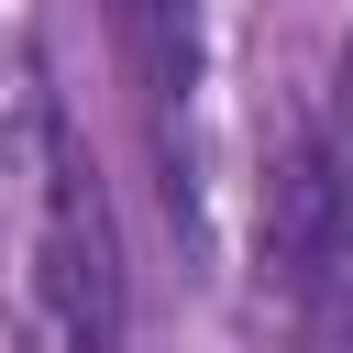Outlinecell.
<instances>
[{
  "mask_svg": "<svg viewBox=\"0 0 353 353\" xmlns=\"http://www.w3.org/2000/svg\"><path fill=\"white\" fill-rule=\"evenodd\" d=\"M22 254H33V298L66 331V353H121L132 331V276H121V221L99 199V165L77 154V132H55L33 210H22Z\"/></svg>",
  "mask_w": 353,
  "mask_h": 353,
  "instance_id": "obj_1",
  "label": "cell"
},
{
  "mask_svg": "<svg viewBox=\"0 0 353 353\" xmlns=\"http://www.w3.org/2000/svg\"><path fill=\"white\" fill-rule=\"evenodd\" d=\"M320 176H331V210H342V243H353V44L331 55V99H320Z\"/></svg>",
  "mask_w": 353,
  "mask_h": 353,
  "instance_id": "obj_4",
  "label": "cell"
},
{
  "mask_svg": "<svg viewBox=\"0 0 353 353\" xmlns=\"http://www.w3.org/2000/svg\"><path fill=\"white\" fill-rule=\"evenodd\" d=\"M110 33H121V66L143 88V110H188L199 88V0H110Z\"/></svg>",
  "mask_w": 353,
  "mask_h": 353,
  "instance_id": "obj_3",
  "label": "cell"
},
{
  "mask_svg": "<svg viewBox=\"0 0 353 353\" xmlns=\"http://www.w3.org/2000/svg\"><path fill=\"white\" fill-rule=\"evenodd\" d=\"M298 353H353V265L309 276V320H298Z\"/></svg>",
  "mask_w": 353,
  "mask_h": 353,
  "instance_id": "obj_5",
  "label": "cell"
},
{
  "mask_svg": "<svg viewBox=\"0 0 353 353\" xmlns=\"http://www.w3.org/2000/svg\"><path fill=\"white\" fill-rule=\"evenodd\" d=\"M265 265H276L287 287H309V276L353 265V243H342V210H331V176H320V143H309V132H298V143L276 154V176H265Z\"/></svg>",
  "mask_w": 353,
  "mask_h": 353,
  "instance_id": "obj_2",
  "label": "cell"
}]
</instances>
